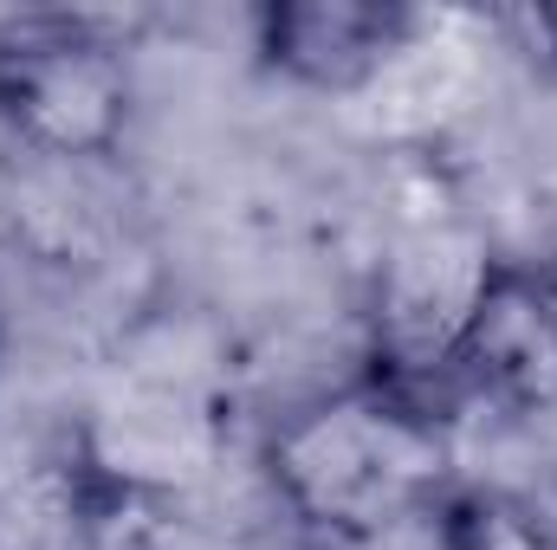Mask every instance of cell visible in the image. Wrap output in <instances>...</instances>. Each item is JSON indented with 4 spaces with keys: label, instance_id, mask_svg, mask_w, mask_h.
Returning a JSON list of instances; mask_svg holds the SVG:
<instances>
[{
    "label": "cell",
    "instance_id": "obj_1",
    "mask_svg": "<svg viewBox=\"0 0 557 550\" xmlns=\"http://www.w3.org/2000/svg\"><path fill=\"white\" fill-rule=\"evenodd\" d=\"M267 473L278 505L318 550L416 525L460 492L447 402L383 370L278 421L267 440Z\"/></svg>",
    "mask_w": 557,
    "mask_h": 550
},
{
    "label": "cell",
    "instance_id": "obj_2",
    "mask_svg": "<svg viewBox=\"0 0 557 550\" xmlns=\"http://www.w3.org/2000/svg\"><path fill=\"white\" fill-rule=\"evenodd\" d=\"M131 52L91 13H13L0 20V124L7 137L85 162L111 155L131 130Z\"/></svg>",
    "mask_w": 557,
    "mask_h": 550
},
{
    "label": "cell",
    "instance_id": "obj_3",
    "mask_svg": "<svg viewBox=\"0 0 557 550\" xmlns=\"http://www.w3.org/2000/svg\"><path fill=\"white\" fill-rule=\"evenodd\" d=\"M434 383L441 396H467L506 414L557 409V253L506 260L473 278Z\"/></svg>",
    "mask_w": 557,
    "mask_h": 550
},
{
    "label": "cell",
    "instance_id": "obj_4",
    "mask_svg": "<svg viewBox=\"0 0 557 550\" xmlns=\"http://www.w3.org/2000/svg\"><path fill=\"white\" fill-rule=\"evenodd\" d=\"M143 492L78 434L0 453V550H137Z\"/></svg>",
    "mask_w": 557,
    "mask_h": 550
},
{
    "label": "cell",
    "instance_id": "obj_5",
    "mask_svg": "<svg viewBox=\"0 0 557 550\" xmlns=\"http://www.w3.org/2000/svg\"><path fill=\"white\" fill-rule=\"evenodd\" d=\"M416 33V13L396 0H278L260 13V52L305 91L370 85Z\"/></svg>",
    "mask_w": 557,
    "mask_h": 550
},
{
    "label": "cell",
    "instance_id": "obj_6",
    "mask_svg": "<svg viewBox=\"0 0 557 550\" xmlns=\"http://www.w3.org/2000/svg\"><path fill=\"white\" fill-rule=\"evenodd\" d=\"M460 550H557V466L454 492Z\"/></svg>",
    "mask_w": 557,
    "mask_h": 550
}]
</instances>
